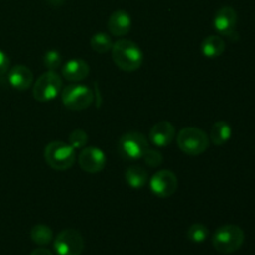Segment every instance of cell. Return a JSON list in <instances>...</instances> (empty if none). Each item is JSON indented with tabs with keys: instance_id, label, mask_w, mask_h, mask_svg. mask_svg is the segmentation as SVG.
<instances>
[{
	"instance_id": "obj_10",
	"label": "cell",
	"mask_w": 255,
	"mask_h": 255,
	"mask_svg": "<svg viewBox=\"0 0 255 255\" xmlns=\"http://www.w3.org/2000/svg\"><path fill=\"white\" fill-rule=\"evenodd\" d=\"M238 15L232 6H223L216 12L213 20V26L222 36L229 39H238V34L236 31Z\"/></svg>"
},
{
	"instance_id": "obj_8",
	"label": "cell",
	"mask_w": 255,
	"mask_h": 255,
	"mask_svg": "<svg viewBox=\"0 0 255 255\" xmlns=\"http://www.w3.org/2000/svg\"><path fill=\"white\" fill-rule=\"evenodd\" d=\"M84 246V238L76 229L60 232L54 242V249L57 255H81Z\"/></svg>"
},
{
	"instance_id": "obj_7",
	"label": "cell",
	"mask_w": 255,
	"mask_h": 255,
	"mask_svg": "<svg viewBox=\"0 0 255 255\" xmlns=\"http://www.w3.org/2000/svg\"><path fill=\"white\" fill-rule=\"evenodd\" d=\"M94 94L85 85H70L62 91V104L69 110L81 111L91 106Z\"/></svg>"
},
{
	"instance_id": "obj_21",
	"label": "cell",
	"mask_w": 255,
	"mask_h": 255,
	"mask_svg": "<svg viewBox=\"0 0 255 255\" xmlns=\"http://www.w3.org/2000/svg\"><path fill=\"white\" fill-rule=\"evenodd\" d=\"M209 236V231L204 224L194 223L189 227L187 231V238L192 242V243H203Z\"/></svg>"
},
{
	"instance_id": "obj_6",
	"label": "cell",
	"mask_w": 255,
	"mask_h": 255,
	"mask_svg": "<svg viewBox=\"0 0 255 255\" xmlns=\"http://www.w3.org/2000/svg\"><path fill=\"white\" fill-rule=\"evenodd\" d=\"M117 148L124 158L134 161V159L142 158L149 146L148 141L143 134L139 132H128L120 138Z\"/></svg>"
},
{
	"instance_id": "obj_13",
	"label": "cell",
	"mask_w": 255,
	"mask_h": 255,
	"mask_svg": "<svg viewBox=\"0 0 255 255\" xmlns=\"http://www.w3.org/2000/svg\"><path fill=\"white\" fill-rule=\"evenodd\" d=\"M7 81L15 90L25 91V90L31 87L32 81H34V75L29 67L24 66V65H16L9 71Z\"/></svg>"
},
{
	"instance_id": "obj_19",
	"label": "cell",
	"mask_w": 255,
	"mask_h": 255,
	"mask_svg": "<svg viewBox=\"0 0 255 255\" xmlns=\"http://www.w3.org/2000/svg\"><path fill=\"white\" fill-rule=\"evenodd\" d=\"M30 237H31L32 242L37 246H47L52 241L54 234H52L50 227L45 226V224H36V226L32 227Z\"/></svg>"
},
{
	"instance_id": "obj_15",
	"label": "cell",
	"mask_w": 255,
	"mask_h": 255,
	"mask_svg": "<svg viewBox=\"0 0 255 255\" xmlns=\"http://www.w3.org/2000/svg\"><path fill=\"white\" fill-rule=\"evenodd\" d=\"M90 74V66L81 59H72L62 67V76L71 82H79L86 79Z\"/></svg>"
},
{
	"instance_id": "obj_14",
	"label": "cell",
	"mask_w": 255,
	"mask_h": 255,
	"mask_svg": "<svg viewBox=\"0 0 255 255\" xmlns=\"http://www.w3.org/2000/svg\"><path fill=\"white\" fill-rule=\"evenodd\" d=\"M132 20L131 16L125 10H116L111 14L107 21V27L114 36L122 37L127 35L131 30Z\"/></svg>"
},
{
	"instance_id": "obj_25",
	"label": "cell",
	"mask_w": 255,
	"mask_h": 255,
	"mask_svg": "<svg viewBox=\"0 0 255 255\" xmlns=\"http://www.w3.org/2000/svg\"><path fill=\"white\" fill-rule=\"evenodd\" d=\"M9 67H10L9 56H7L4 51L0 50V76L6 74V72L9 71Z\"/></svg>"
},
{
	"instance_id": "obj_9",
	"label": "cell",
	"mask_w": 255,
	"mask_h": 255,
	"mask_svg": "<svg viewBox=\"0 0 255 255\" xmlns=\"http://www.w3.org/2000/svg\"><path fill=\"white\" fill-rule=\"evenodd\" d=\"M149 187L154 196L159 197V198H168V197L173 196L174 192L177 191L178 179L173 172L168 171V169H162L153 174L149 181Z\"/></svg>"
},
{
	"instance_id": "obj_23",
	"label": "cell",
	"mask_w": 255,
	"mask_h": 255,
	"mask_svg": "<svg viewBox=\"0 0 255 255\" xmlns=\"http://www.w3.org/2000/svg\"><path fill=\"white\" fill-rule=\"evenodd\" d=\"M62 57L56 50H49L44 56V65L47 71H56L61 66Z\"/></svg>"
},
{
	"instance_id": "obj_2",
	"label": "cell",
	"mask_w": 255,
	"mask_h": 255,
	"mask_svg": "<svg viewBox=\"0 0 255 255\" xmlns=\"http://www.w3.org/2000/svg\"><path fill=\"white\" fill-rule=\"evenodd\" d=\"M244 239H246V236H244L243 229L234 224H227L217 229L212 238V243H213L214 249L219 253L231 254L241 249Z\"/></svg>"
},
{
	"instance_id": "obj_5",
	"label": "cell",
	"mask_w": 255,
	"mask_h": 255,
	"mask_svg": "<svg viewBox=\"0 0 255 255\" xmlns=\"http://www.w3.org/2000/svg\"><path fill=\"white\" fill-rule=\"evenodd\" d=\"M62 87L61 77L55 71H46L35 82L32 95L40 102H47L56 99Z\"/></svg>"
},
{
	"instance_id": "obj_1",
	"label": "cell",
	"mask_w": 255,
	"mask_h": 255,
	"mask_svg": "<svg viewBox=\"0 0 255 255\" xmlns=\"http://www.w3.org/2000/svg\"><path fill=\"white\" fill-rule=\"evenodd\" d=\"M112 59L122 71L132 72L141 67L143 54L137 44L127 39H121L112 46Z\"/></svg>"
},
{
	"instance_id": "obj_17",
	"label": "cell",
	"mask_w": 255,
	"mask_h": 255,
	"mask_svg": "<svg viewBox=\"0 0 255 255\" xmlns=\"http://www.w3.org/2000/svg\"><path fill=\"white\" fill-rule=\"evenodd\" d=\"M127 184L133 189H141L148 182V172L139 166H131L125 172Z\"/></svg>"
},
{
	"instance_id": "obj_3",
	"label": "cell",
	"mask_w": 255,
	"mask_h": 255,
	"mask_svg": "<svg viewBox=\"0 0 255 255\" xmlns=\"http://www.w3.org/2000/svg\"><path fill=\"white\" fill-rule=\"evenodd\" d=\"M76 149L61 141L50 142L44 151L46 163L56 171H66L76 162Z\"/></svg>"
},
{
	"instance_id": "obj_24",
	"label": "cell",
	"mask_w": 255,
	"mask_h": 255,
	"mask_svg": "<svg viewBox=\"0 0 255 255\" xmlns=\"http://www.w3.org/2000/svg\"><path fill=\"white\" fill-rule=\"evenodd\" d=\"M142 158H143V161L146 162L149 167H153V168L154 167H159L162 164V162H163V157H162V154L159 153L158 151L152 148L147 149V151L144 152Z\"/></svg>"
},
{
	"instance_id": "obj_26",
	"label": "cell",
	"mask_w": 255,
	"mask_h": 255,
	"mask_svg": "<svg viewBox=\"0 0 255 255\" xmlns=\"http://www.w3.org/2000/svg\"><path fill=\"white\" fill-rule=\"evenodd\" d=\"M30 255H54L49 249H45V248H37L35 251L31 252Z\"/></svg>"
},
{
	"instance_id": "obj_20",
	"label": "cell",
	"mask_w": 255,
	"mask_h": 255,
	"mask_svg": "<svg viewBox=\"0 0 255 255\" xmlns=\"http://www.w3.org/2000/svg\"><path fill=\"white\" fill-rule=\"evenodd\" d=\"M114 46L111 37L105 32H97L91 37V47L99 54H106Z\"/></svg>"
},
{
	"instance_id": "obj_4",
	"label": "cell",
	"mask_w": 255,
	"mask_h": 255,
	"mask_svg": "<svg viewBox=\"0 0 255 255\" xmlns=\"http://www.w3.org/2000/svg\"><path fill=\"white\" fill-rule=\"evenodd\" d=\"M177 144L183 153L188 156H199L207 151L209 138L198 127H184L177 136Z\"/></svg>"
},
{
	"instance_id": "obj_11",
	"label": "cell",
	"mask_w": 255,
	"mask_h": 255,
	"mask_svg": "<svg viewBox=\"0 0 255 255\" xmlns=\"http://www.w3.org/2000/svg\"><path fill=\"white\" fill-rule=\"evenodd\" d=\"M79 164L85 172L99 173L106 166V156L97 147H86L79 154Z\"/></svg>"
},
{
	"instance_id": "obj_27",
	"label": "cell",
	"mask_w": 255,
	"mask_h": 255,
	"mask_svg": "<svg viewBox=\"0 0 255 255\" xmlns=\"http://www.w3.org/2000/svg\"><path fill=\"white\" fill-rule=\"evenodd\" d=\"M51 6H61L65 2V0H46Z\"/></svg>"
},
{
	"instance_id": "obj_12",
	"label": "cell",
	"mask_w": 255,
	"mask_h": 255,
	"mask_svg": "<svg viewBox=\"0 0 255 255\" xmlns=\"http://www.w3.org/2000/svg\"><path fill=\"white\" fill-rule=\"evenodd\" d=\"M176 137V128L168 121H161L149 131V139L156 147H167Z\"/></svg>"
},
{
	"instance_id": "obj_16",
	"label": "cell",
	"mask_w": 255,
	"mask_h": 255,
	"mask_svg": "<svg viewBox=\"0 0 255 255\" xmlns=\"http://www.w3.org/2000/svg\"><path fill=\"white\" fill-rule=\"evenodd\" d=\"M202 54L208 59H216L219 57L226 50V42L221 36L217 35H211V36L206 37L202 42Z\"/></svg>"
},
{
	"instance_id": "obj_22",
	"label": "cell",
	"mask_w": 255,
	"mask_h": 255,
	"mask_svg": "<svg viewBox=\"0 0 255 255\" xmlns=\"http://www.w3.org/2000/svg\"><path fill=\"white\" fill-rule=\"evenodd\" d=\"M87 141H89V136L84 129H74L69 136V144L74 149H81L86 147Z\"/></svg>"
},
{
	"instance_id": "obj_18",
	"label": "cell",
	"mask_w": 255,
	"mask_h": 255,
	"mask_svg": "<svg viewBox=\"0 0 255 255\" xmlns=\"http://www.w3.org/2000/svg\"><path fill=\"white\" fill-rule=\"evenodd\" d=\"M232 137V127L228 122L218 121L212 126L211 129V139L216 146H223L224 143L231 139Z\"/></svg>"
}]
</instances>
